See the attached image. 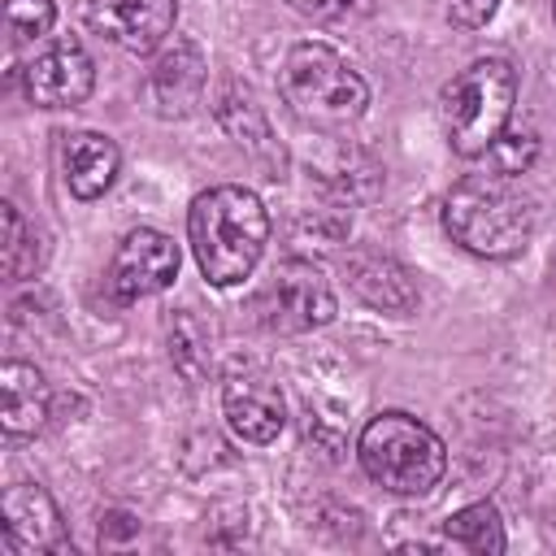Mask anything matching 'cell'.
Returning a JSON list of instances; mask_svg holds the SVG:
<instances>
[{
  "mask_svg": "<svg viewBox=\"0 0 556 556\" xmlns=\"http://www.w3.org/2000/svg\"><path fill=\"white\" fill-rule=\"evenodd\" d=\"M517 96V74L500 56H482L469 70H460L439 100L443 113V135L452 152L460 156H486V148L504 135L508 113Z\"/></svg>",
  "mask_w": 556,
  "mask_h": 556,
  "instance_id": "5b68a950",
  "label": "cell"
},
{
  "mask_svg": "<svg viewBox=\"0 0 556 556\" xmlns=\"http://www.w3.org/2000/svg\"><path fill=\"white\" fill-rule=\"evenodd\" d=\"M0 526H4V543L22 556L35 552H65V526L56 513V500L39 486V482H13L0 500Z\"/></svg>",
  "mask_w": 556,
  "mask_h": 556,
  "instance_id": "8fae6325",
  "label": "cell"
},
{
  "mask_svg": "<svg viewBox=\"0 0 556 556\" xmlns=\"http://www.w3.org/2000/svg\"><path fill=\"white\" fill-rule=\"evenodd\" d=\"M443 226L473 256H517L534 235V200L504 174H473L447 191Z\"/></svg>",
  "mask_w": 556,
  "mask_h": 556,
  "instance_id": "7a4b0ae2",
  "label": "cell"
},
{
  "mask_svg": "<svg viewBox=\"0 0 556 556\" xmlns=\"http://www.w3.org/2000/svg\"><path fill=\"white\" fill-rule=\"evenodd\" d=\"M356 456H361L365 473L378 486H387L391 495H426L439 486V478L447 469L443 439L408 413H378L361 430Z\"/></svg>",
  "mask_w": 556,
  "mask_h": 556,
  "instance_id": "277c9868",
  "label": "cell"
},
{
  "mask_svg": "<svg viewBox=\"0 0 556 556\" xmlns=\"http://www.w3.org/2000/svg\"><path fill=\"white\" fill-rule=\"evenodd\" d=\"M26 96L39 109H74L91 96L96 83V65L87 56V48L78 39H56L48 43L26 70H22Z\"/></svg>",
  "mask_w": 556,
  "mask_h": 556,
  "instance_id": "9c48e42d",
  "label": "cell"
},
{
  "mask_svg": "<svg viewBox=\"0 0 556 556\" xmlns=\"http://www.w3.org/2000/svg\"><path fill=\"white\" fill-rule=\"evenodd\" d=\"M278 91L287 109L317 130L352 126L369 104L365 78L326 43H295L278 70Z\"/></svg>",
  "mask_w": 556,
  "mask_h": 556,
  "instance_id": "3957f363",
  "label": "cell"
},
{
  "mask_svg": "<svg viewBox=\"0 0 556 556\" xmlns=\"http://www.w3.org/2000/svg\"><path fill=\"white\" fill-rule=\"evenodd\" d=\"M439 4H443V17L452 26H465V30L486 26L495 17V9H500V0H439Z\"/></svg>",
  "mask_w": 556,
  "mask_h": 556,
  "instance_id": "7402d4cb",
  "label": "cell"
},
{
  "mask_svg": "<svg viewBox=\"0 0 556 556\" xmlns=\"http://www.w3.org/2000/svg\"><path fill=\"white\" fill-rule=\"evenodd\" d=\"M56 22L52 0H4V26L13 39H39Z\"/></svg>",
  "mask_w": 556,
  "mask_h": 556,
  "instance_id": "ffe728a7",
  "label": "cell"
},
{
  "mask_svg": "<svg viewBox=\"0 0 556 556\" xmlns=\"http://www.w3.org/2000/svg\"><path fill=\"white\" fill-rule=\"evenodd\" d=\"M174 17H178L174 0H91L87 4L91 30L135 56L156 52L169 39Z\"/></svg>",
  "mask_w": 556,
  "mask_h": 556,
  "instance_id": "30bf717a",
  "label": "cell"
},
{
  "mask_svg": "<svg viewBox=\"0 0 556 556\" xmlns=\"http://www.w3.org/2000/svg\"><path fill=\"white\" fill-rule=\"evenodd\" d=\"M256 317L278 334H304L334 317V291L313 261L291 256V261H278L274 274L261 282Z\"/></svg>",
  "mask_w": 556,
  "mask_h": 556,
  "instance_id": "8992f818",
  "label": "cell"
},
{
  "mask_svg": "<svg viewBox=\"0 0 556 556\" xmlns=\"http://www.w3.org/2000/svg\"><path fill=\"white\" fill-rule=\"evenodd\" d=\"M443 534H447L452 547H465V552H478V556L504 552V526H500L495 504H486V500L465 504L460 513H452L447 526H443Z\"/></svg>",
  "mask_w": 556,
  "mask_h": 556,
  "instance_id": "2e32d148",
  "label": "cell"
},
{
  "mask_svg": "<svg viewBox=\"0 0 556 556\" xmlns=\"http://www.w3.org/2000/svg\"><path fill=\"white\" fill-rule=\"evenodd\" d=\"M300 17H313V22H334V17H343V13H352L356 9V0H287Z\"/></svg>",
  "mask_w": 556,
  "mask_h": 556,
  "instance_id": "603a6c76",
  "label": "cell"
},
{
  "mask_svg": "<svg viewBox=\"0 0 556 556\" xmlns=\"http://www.w3.org/2000/svg\"><path fill=\"white\" fill-rule=\"evenodd\" d=\"M222 408H226L230 430L243 443H274L278 430L287 426V400H282L274 374H265L256 365H243V369L226 374Z\"/></svg>",
  "mask_w": 556,
  "mask_h": 556,
  "instance_id": "ba28073f",
  "label": "cell"
},
{
  "mask_svg": "<svg viewBox=\"0 0 556 556\" xmlns=\"http://www.w3.org/2000/svg\"><path fill=\"white\" fill-rule=\"evenodd\" d=\"M0 421L9 439H26L43 430L48 421V382L35 365L26 361H4L0 365Z\"/></svg>",
  "mask_w": 556,
  "mask_h": 556,
  "instance_id": "9a60e30c",
  "label": "cell"
},
{
  "mask_svg": "<svg viewBox=\"0 0 556 556\" xmlns=\"http://www.w3.org/2000/svg\"><path fill=\"white\" fill-rule=\"evenodd\" d=\"M43 252H39V239L26 230L17 204H4V278H30L39 269Z\"/></svg>",
  "mask_w": 556,
  "mask_h": 556,
  "instance_id": "e0dca14e",
  "label": "cell"
},
{
  "mask_svg": "<svg viewBox=\"0 0 556 556\" xmlns=\"http://www.w3.org/2000/svg\"><path fill=\"white\" fill-rule=\"evenodd\" d=\"M343 278L348 287L369 304V308H382V313H413L417 308V287L408 278V269L382 252H369V248H356L343 256Z\"/></svg>",
  "mask_w": 556,
  "mask_h": 556,
  "instance_id": "4fadbf2b",
  "label": "cell"
},
{
  "mask_svg": "<svg viewBox=\"0 0 556 556\" xmlns=\"http://www.w3.org/2000/svg\"><path fill=\"white\" fill-rule=\"evenodd\" d=\"M204 83H208V61L191 39H174L148 78L152 104L161 117H187L200 100H204Z\"/></svg>",
  "mask_w": 556,
  "mask_h": 556,
  "instance_id": "7c38bea8",
  "label": "cell"
},
{
  "mask_svg": "<svg viewBox=\"0 0 556 556\" xmlns=\"http://www.w3.org/2000/svg\"><path fill=\"white\" fill-rule=\"evenodd\" d=\"M117 143L109 135H96V130H74L65 135L61 143V169H65V187L78 195V200H96L113 187L117 178Z\"/></svg>",
  "mask_w": 556,
  "mask_h": 556,
  "instance_id": "5bb4252c",
  "label": "cell"
},
{
  "mask_svg": "<svg viewBox=\"0 0 556 556\" xmlns=\"http://www.w3.org/2000/svg\"><path fill=\"white\" fill-rule=\"evenodd\" d=\"M169 352H174V365H178L187 378H200V374H204L208 352L200 348V334H191V317H187V313H178V317L169 321Z\"/></svg>",
  "mask_w": 556,
  "mask_h": 556,
  "instance_id": "44dd1931",
  "label": "cell"
},
{
  "mask_svg": "<svg viewBox=\"0 0 556 556\" xmlns=\"http://www.w3.org/2000/svg\"><path fill=\"white\" fill-rule=\"evenodd\" d=\"M534 156H539V143H534V135H521V130H504V135L486 148L491 169H495V174H504V178L526 174V169L534 165Z\"/></svg>",
  "mask_w": 556,
  "mask_h": 556,
  "instance_id": "d6986e66",
  "label": "cell"
},
{
  "mask_svg": "<svg viewBox=\"0 0 556 556\" xmlns=\"http://www.w3.org/2000/svg\"><path fill=\"white\" fill-rule=\"evenodd\" d=\"M187 239H191L200 274L213 287H235L256 269V261L265 252L269 213H265L256 191L222 182V187H208L191 200Z\"/></svg>",
  "mask_w": 556,
  "mask_h": 556,
  "instance_id": "6da1fadb",
  "label": "cell"
},
{
  "mask_svg": "<svg viewBox=\"0 0 556 556\" xmlns=\"http://www.w3.org/2000/svg\"><path fill=\"white\" fill-rule=\"evenodd\" d=\"M552 17H556V4H552Z\"/></svg>",
  "mask_w": 556,
  "mask_h": 556,
  "instance_id": "cb8c5ba5",
  "label": "cell"
},
{
  "mask_svg": "<svg viewBox=\"0 0 556 556\" xmlns=\"http://www.w3.org/2000/svg\"><path fill=\"white\" fill-rule=\"evenodd\" d=\"M217 117H222V126H226V130H230L239 143H252V148H261V143L269 139L261 109H256V104H252V96H248V91H239V87H230V91L222 96V104H217Z\"/></svg>",
  "mask_w": 556,
  "mask_h": 556,
  "instance_id": "ac0fdd59",
  "label": "cell"
},
{
  "mask_svg": "<svg viewBox=\"0 0 556 556\" xmlns=\"http://www.w3.org/2000/svg\"><path fill=\"white\" fill-rule=\"evenodd\" d=\"M178 278V243L152 226H139L130 230L117 252H113V265H109V287L117 300H143V295H156L165 291L169 282Z\"/></svg>",
  "mask_w": 556,
  "mask_h": 556,
  "instance_id": "52a82bcc",
  "label": "cell"
}]
</instances>
